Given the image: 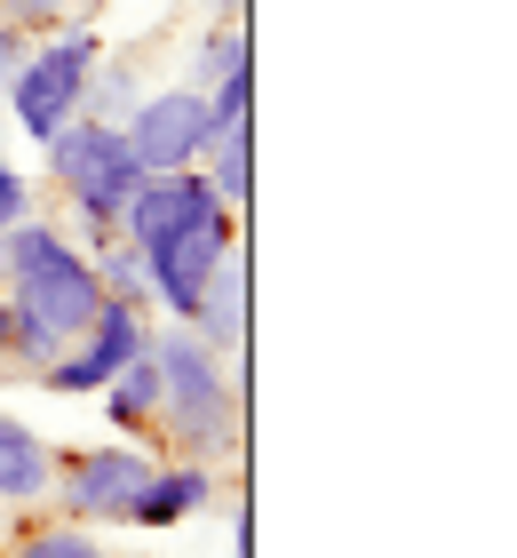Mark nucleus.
Segmentation results:
<instances>
[{
  "instance_id": "nucleus-12",
  "label": "nucleus",
  "mask_w": 517,
  "mask_h": 558,
  "mask_svg": "<svg viewBox=\"0 0 517 558\" xmlns=\"http://www.w3.org/2000/svg\"><path fill=\"white\" fill-rule=\"evenodd\" d=\"M57 351H64L57 327H40L16 295H0V375H33L40 384V367L57 360Z\"/></svg>"
},
{
  "instance_id": "nucleus-17",
  "label": "nucleus",
  "mask_w": 517,
  "mask_h": 558,
  "mask_svg": "<svg viewBox=\"0 0 517 558\" xmlns=\"http://www.w3.org/2000/svg\"><path fill=\"white\" fill-rule=\"evenodd\" d=\"M0 558H112V550H103L96 526L57 519V526H24V535H16L9 550H0Z\"/></svg>"
},
{
  "instance_id": "nucleus-6",
  "label": "nucleus",
  "mask_w": 517,
  "mask_h": 558,
  "mask_svg": "<svg viewBox=\"0 0 517 558\" xmlns=\"http://www.w3.org/2000/svg\"><path fill=\"white\" fill-rule=\"evenodd\" d=\"M120 136L144 175H168V168H199V151L216 144V120H207L199 88H144V105L120 120Z\"/></svg>"
},
{
  "instance_id": "nucleus-7",
  "label": "nucleus",
  "mask_w": 517,
  "mask_h": 558,
  "mask_svg": "<svg viewBox=\"0 0 517 558\" xmlns=\"http://www.w3.org/2000/svg\"><path fill=\"white\" fill-rule=\"evenodd\" d=\"M184 327H192L199 343H216L223 360H239V351H247V256H239V247L207 271V288H199V303H192Z\"/></svg>"
},
{
  "instance_id": "nucleus-16",
  "label": "nucleus",
  "mask_w": 517,
  "mask_h": 558,
  "mask_svg": "<svg viewBox=\"0 0 517 558\" xmlns=\"http://www.w3.org/2000/svg\"><path fill=\"white\" fill-rule=\"evenodd\" d=\"M239 57H255L247 24H239V16H216V24L199 33V48H192V81H184V88H207V81H223V72L239 64Z\"/></svg>"
},
{
  "instance_id": "nucleus-19",
  "label": "nucleus",
  "mask_w": 517,
  "mask_h": 558,
  "mask_svg": "<svg viewBox=\"0 0 517 558\" xmlns=\"http://www.w3.org/2000/svg\"><path fill=\"white\" fill-rule=\"evenodd\" d=\"M64 16H81V0H0V24H24V33H48Z\"/></svg>"
},
{
  "instance_id": "nucleus-4",
  "label": "nucleus",
  "mask_w": 517,
  "mask_h": 558,
  "mask_svg": "<svg viewBox=\"0 0 517 558\" xmlns=\"http://www.w3.org/2000/svg\"><path fill=\"white\" fill-rule=\"evenodd\" d=\"M151 471H160V454H151L144 439H112V447L57 454L48 495H57V511L72 526H127L136 519V495L151 487Z\"/></svg>"
},
{
  "instance_id": "nucleus-3",
  "label": "nucleus",
  "mask_w": 517,
  "mask_h": 558,
  "mask_svg": "<svg viewBox=\"0 0 517 558\" xmlns=\"http://www.w3.org/2000/svg\"><path fill=\"white\" fill-rule=\"evenodd\" d=\"M96 64H103V33H96L88 16H64V24H48V33H33L16 81L0 88V105H9V120H16L33 144H48L64 120H81Z\"/></svg>"
},
{
  "instance_id": "nucleus-8",
  "label": "nucleus",
  "mask_w": 517,
  "mask_h": 558,
  "mask_svg": "<svg viewBox=\"0 0 517 558\" xmlns=\"http://www.w3.org/2000/svg\"><path fill=\"white\" fill-rule=\"evenodd\" d=\"M207 502H216V463H192V454H175V463L151 471V487L136 495V519H127V526L160 535V526H184L192 511H207Z\"/></svg>"
},
{
  "instance_id": "nucleus-1",
  "label": "nucleus",
  "mask_w": 517,
  "mask_h": 558,
  "mask_svg": "<svg viewBox=\"0 0 517 558\" xmlns=\"http://www.w3.org/2000/svg\"><path fill=\"white\" fill-rule=\"evenodd\" d=\"M151 360H160V439L192 463H223L239 447V384L223 351L199 343L184 319H151Z\"/></svg>"
},
{
  "instance_id": "nucleus-21",
  "label": "nucleus",
  "mask_w": 517,
  "mask_h": 558,
  "mask_svg": "<svg viewBox=\"0 0 517 558\" xmlns=\"http://www.w3.org/2000/svg\"><path fill=\"white\" fill-rule=\"evenodd\" d=\"M24 48H33V33L24 24H0V88L16 81V64H24Z\"/></svg>"
},
{
  "instance_id": "nucleus-5",
  "label": "nucleus",
  "mask_w": 517,
  "mask_h": 558,
  "mask_svg": "<svg viewBox=\"0 0 517 558\" xmlns=\"http://www.w3.org/2000/svg\"><path fill=\"white\" fill-rule=\"evenodd\" d=\"M231 247H239V216H231L216 192H199L192 208L175 216V232L144 256L151 264V319H192L207 271H216Z\"/></svg>"
},
{
  "instance_id": "nucleus-9",
  "label": "nucleus",
  "mask_w": 517,
  "mask_h": 558,
  "mask_svg": "<svg viewBox=\"0 0 517 558\" xmlns=\"http://www.w3.org/2000/svg\"><path fill=\"white\" fill-rule=\"evenodd\" d=\"M48 478H57V447H48L33 423L0 415V502L33 511V502H48Z\"/></svg>"
},
{
  "instance_id": "nucleus-14",
  "label": "nucleus",
  "mask_w": 517,
  "mask_h": 558,
  "mask_svg": "<svg viewBox=\"0 0 517 558\" xmlns=\"http://www.w3.org/2000/svg\"><path fill=\"white\" fill-rule=\"evenodd\" d=\"M144 88H151V81H144V64H136V57H103V64H96V81H88V105H81V112L103 120V129H120V120L144 105Z\"/></svg>"
},
{
  "instance_id": "nucleus-11",
  "label": "nucleus",
  "mask_w": 517,
  "mask_h": 558,
  "mask_svg": "<svg viewBox=\"0 0 517 558\" xmlns=\"http://www.w3.org/2000/svg\"><path fill=\"white\" fill-rule=\"evenodd\" d=\"M199 175H207V192H216L231 216H247V192H255V129L247 120L216 129V144L199 151Z\"/></svg>"
},
{
  "instance_id": "nucleus-13",
  "label": "nucleus",
  "mask_w": 517,
  "mask_h": 558,
  "mask_svg": "<svg viewBox=\"0 0 517 558\" xmlns=\"http://www.w3.org/2000/svg\"><path fill=\"white\" fill-rule=\"evenodd\" d=\"M112 136H120V129H103V120H88V112L64 120V129L40 144V175H48L57 192H72V184H81V175L103 160V144H112Z\"/></svg>"
},
{
  "instance_id": "nucleus-2",
  "label": "nucleus",
  "mask_w": 517,
  "mask_h": 558,
  "mask_svg": "<svg viewBox=\"0 0 517 558\" xmlns=\"http://www.w3.org/2000/svg\"><path fill=\"white\" fill-rule=\"evenodd\" d=\"M0 295H16L24 312H33L40 327H57L64 343L81 336V327L96 319V303H103L88 247L72 240V232H57L40 208L0 232Z\"/></svg>"
},
{
  "instance_id": "nucleus-22",
  "label": "nucleus",
  "mask_w": 517,
  "mask_h": 558,
  "mask_svg": "<svg viewBox=\"0 0 517 558\" xmlns=\"http://www.w3.org/2000/svg\"><path fill=\"white\" fill-rule=\"evenodd\" d=\"M231 558H255V511H247V502L231 511Z\"/></svg>"
},
{
  "instance_id": "nucleus-20",
  "label": "nucleus",
  "mask_w": 517,
  "mask_h": 558,
  "mask_svg": "<svg viewBox=\"0 0 517 558\" xmlns=\"http://www.w3.org/2000/svg\"><path fill=\"white\" fill-rule=\"evenodd\" d=\"M40 208V199H33V175H24V168H9V160H0V232H9V223H24V216H33Z\"/></svg>"
},
{
  "instance_id": "nucleus-23",
  "label": "nucleus",
  "mask_w": 517,
  "mask_h": 558,
  "mask_svg": "<svg viewBox=\"0 0 517 558\" xmlns=\"http://www.w3.org/2000/svg\"><path fill=\"white\" fill-rule=\"evenodd\" d=\"M199 9H207V16H239L247 0H199Z\"/></svg>"
},
{
  "instance_id": "nucleus-15",
  "label": "nucleus",
  "mask_w": 517,
  "mask_h": 558,
  "mask_svg": "<svg viewBox=\"0 0 517 558\" xmlns=\"http://www.w3.org/2000/svg\"><path fill=\"white\" fill-rule=\"evenodd\" d=\"M88 264H96V288L112 295V303H136V312H151V264H144V247L103 240Z\"/></svg>"
},
{
  "instance_id": "nucleus-10",
  "label": "nucleus",
  "mask_w": 517,
  "mask_h": 558,
  "mask_svg": "<svg viewBox=\"0 0 517 558\" xmlns=\"http://www.w3.org/2000/svg\"><path fill=\"white\" fill-rule=\"evenodd\" d=\"M96 399H103V423H112L120 439H160V360H151V343H144Z\"/></svg>"
},
{
  "instance_id": "nucleus-18",
  "label": "nucleus",
  "mask_w": 517,
  "mask_h": 558,
  "mask_svg": "<svg viewBox=\"0 0 517 558\" xmlns=\"http://www.w3.org/2000/svg\"><path fill=\"white\" fill-rule=\"evenodd\" d=\"M199 96H207V120H216V129H231V120H255V57H239L223 81H207Z\"/></svg>"
}]
</instances>
